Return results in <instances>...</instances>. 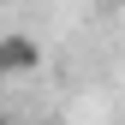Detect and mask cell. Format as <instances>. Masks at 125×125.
<instances>
[{"instance_id":"7a4b0ae2","label":"cell","mask_w":125,"mask_h":125,"mask_svg":"<svg viewBox=\"0 0 125 125\" xmlns=\"http://www.w3.org/2000/svg\"><path fill=\"white\" fill-rule=\"evenodd\" d=\"M0 125H6V119H0Z\"/></svg>"},{"instance_id":"6da1fadb","label":"cell","mask_w":125,"mask_h":125,"mask_svg":"<svg viewBox=\"0 0 125 125\" xmlns=\"http://www.w3.org/2000/svg\"><path fill=\"white\" fill-rule=\"evenodd\" d=\"M42 66V48L30 36H0V77H30Z\"/></svg>"}]
</instances>
